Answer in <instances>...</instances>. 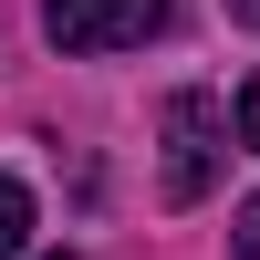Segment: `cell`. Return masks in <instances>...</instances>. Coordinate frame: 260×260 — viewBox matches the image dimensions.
Instances as JSON below:
<instances>
[{
	"instance_id": "obj_4",
	"label": "cell",
	"mask_w": 260,
	"mask_h": 260,
	"mask_svg": "<svg viewBox=\"0 0 260 260\" xmlns=\"http://www.w3.org/2000/svg\"><path fill=\"white\" fill-rule=\"evenodd\" d=\"M229 260H260V198L240 208V229H229Z\"/></svg>"
},
{
	"instance_id": "obj_1",
	"label": "cell",
	"mask_w": 260,
	"mask_h": 260,
	"mask_svg": "<svg viewBox=\"0 0 260 260\" xmlns=\"http://www.w3.org/2000/svg\"><path fill=\"white\" fill-rule=\"evenodd\" d=\"M167 167H156V187H167V208H198L208 187H219V104L208 94H167Z\"/></svg>"
},
{
	"instance_id": "obj_7",
	"label": "cell",
	"mask_w": 260,
	"mask_h": 260,
	"mask_svg": "<svg viewBox=\"0 0 260 260\" xmlns=\"http://www.w3.org/2000/svg\"><path fill=\"white\" fill-rule=\"evenodd\" d=\"M52 260H73V250H52Z\"/></svg>"
},
{
	"instance_id": "obj_2",
	"label": "cell",
	"mask_w": 260,
	"mask_h": 260,
	"mask_svg": "<svg viewBox=\"0 0 260 260\" xmlns=\"http://www.w3.org/2000/svg\"><path fill=\"white\" fill-rule=\"evenodd\" d=\"M167 21V0H42V31L62 52H136Z\"/></svg>"
},
{
	"instance_id": "obj_6",
	"label": "cell",
	"mask_w": 260,
	"mask_h": 260,
	"mask_svg": "<svg viewBox=\"0 0 260 260\" xmlns=\"http://www.w3.org/2000/svg\"><path fill=\"white\" fill-rule=\"evenodd\" d=\"M229 21H260V0H229Z\"/></svg>"
},
{
	"instance_id": "obj_5",
	"label": "cell",
	"mask_w": 260,
	"mask_h": 260,
	"mask_svg": "<svg viewBox=\"0 0 260 260\" xmlns=\"http://www.w3.org/2000/svg\"><path fill=\"white\" fill-rule=\"evenodd\" d=\"M240 146H250V156H260V73L240 83Z\"/></svg>"
},
{
	"instance_id": "obj_3",
	"label": "cell",
	"mask_w": 260,
	"mask_h": 260,
	"mask_svg": "<svg viewBox=\"0 0 260 260\" xmlns=\"http://www.w3.org/2000/svg\"><path fill=\"white\" fill-rule=\"evenodd\" d=\"M21 240H31V187L0 177V260H21Z\"/></svg>"
}]
</instances>
